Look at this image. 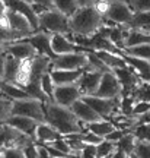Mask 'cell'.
Returning <instances> with one entry per match:
<instances>
[{"mask_svg":"<svg viewBox=\"0 0 150 158\" xmlns=\"http://www.w3.org/2000/svg\"><path fill=\"white\" fill-rule=\"evenodd\" d=\"M44 111L47 123L51 127H54L61 136L86 132L83 123L79 122V118L74 116L70 108L61 107L54 101H48L44 104Z\"/></svg>","mask_w":150,"mask_h":158,"instance_id":"cell-1","label":"cell"},{"mask_svg":"<svg viewBox=\"0 0 150 158\" xmlns=\"http://www.w3.org/2000/svg\"><path fill=\"white\" fill-rule=\"evenodd\" d=\"M105 25V18L101 16L93 6L79 7V10L70 18V31L73 35L92 37Z\"/></svg>","mask_w":150,"mask_h":158,"instance_id":"cell-2","label":"cell"},{"mask_svg":"<svg viewBox=\"0 0 150 158\" xmlns=\"http://www.w3.org/2000/svg\"><path fill=\"white\" fill-rule=\"evenodd\" d=\"M38 32H45L50 35H70V18L63 15L57 9H50L38 16Z\"/></svg>","mask_w":150,"mask_h":158,"instance_id":"cell-3","label":"cell"},{"mask_svg":"<svg viewBox=\"0 0 150 158\" xmlns=\"http://www.w3.org/2000/svg\"><path fill=\"white\" fill-rule=\"evenodd\" d=\"M12 116H23V117L35 120L37 123H47L44 102H41L37 98H26V100L13 101Z\"/></svg>","mask_w":150,"mask_h":158,"instance_id":"cell-4","label":"cell"},{"mask_svg":"<svg viewBox=\"0 0 150 158\" xmlns=\"http://www.w3.org/2000/svg\"><path fill=\"white\" fill-rule=\"evenodd\" d=\"M31 143H37L31 136L19 132V130L12 127L10 124L7 123L0 124V148L2 149H7V148H21V149H23Z\"/></svg>","mask_w":150,"mask_h":158,"instance_id":"cell-5","label":"cell"},{"mask_svg":"<svg viewBox=\"0 0 150 158\" xmlns=\"http://www.w3.org/2000/svg\"><path fill=\"white\" fill-rule=\"evenodd\" d=\"M88 66V54L82 51H74L70 54L58 56L53 60L54 70H83Z\"/></svg>","mask_w":150,"mask_h":158,"instance_id":"cell-6","label":"cell"},{"mask_svg":"<svg viewBox=\"0 0 150 158\" xmlns=\"http://www.w3.org/2000/svg\"><path fill=\"white\" fill-rule=\"evenodd\" d=\"M134 18L133 9L128 6L125 0H120V2H114L109 6V10L106 13L105 19L108 22L114 23V25H121V27H128Z\"/></svg>","mask_w":150,"mask_h":158,"instance_id":"cell-7","label":"cell"},{"mask_svg":"<svg viewBox=\"0 0 150 158\" xmlns=\"http://www.w3.org/2000/svg\"><path fill=\"white\" fill-rule=\"evenodd\" d=\"M112 72L117 76V79L120 81V84L122 86V97H131V94L136 91V88L143 82L139 78L137 72L131 66H127V68L122 69H115Z\"/></svg>","mask_w":150,"mask_h":158,"instance_id":"cell-8","label":"cell"},{"mask_svg":"<svg viewBox=\"0 0 150 158\" xmlns=\"http://www.w3.org/2000/svg\"><path fill=\"white\" fill-rule=\"evenodd\" d=\"M96 97L109 98V100L122 97V86L120 84V81L117 79V76L114 75V72H106V73L102 75L101 85H99V88H98Z\"/></svg>","mask_w":150,"mask_h":158,"instance_id":"cell-9","label":"cell"},{"mask_svg":"<svg viewBox=\"0 0 150 158\" xmlns=\"http://www.w3.org/2000/svg\"><path fill=\"white\" fill-rule=\"evenodd\" d=\"M82 98L80 89H79L77 84L74 85H64V86H56L54 89V95L53 100L61 107L70 108L76 101Z\"/></svg>","mask_w":150,"mask_h":158,"instance_id":"cell-10","label":"cell"},{"mask_svg":"<svg viewBox=\"0 0 150 158\" xmlns=\"http://www.w3.org/2000/svg\"><path fill=\"white\" fill-rule=\"evenodd\" d=\"M3 48L6 50L7 54H10L12 57H15L19 62L39 56L38 51L35 50V47H34L32 44H29L28 41H25V40H22V41H15V43H9V44H3Z\"/></svg>","mask_w":150,"mask_h":158,"instance_id":"cell-11","label":"cell"},{"mask_svg":"<svg viewBox=\"0 0 150 158\" xmlns=\"http://www.w3.org/2000/svg\"><path fill=\"white\" fill-rule=\"evenodd\" d=\"M7 16H9V22H10L12 31L23 35L25 38H28L29 35L35 34V29H34L32 23L29 22V19L26 16H23L22 13L12 10V9H7Z\"/></svg>","mask_w":150,"mask_h":158,"instance_id":"cell-12","label":"cell"},{"mask_svg":"<svg viewBox=\"0 0 150 158\" xmlns=\"http://www.w3.org/2000/svg\"><path fill=\"white\" fill-rule=\"evenodd\" d=\"M102 75L104 73H99V72H88V70H85V73L82 75V78L79 79L77 82V86L80 89L82 97L96 95L98 88L101 85Z\"/></svg>","mask_w":150,"mask_h":158,"instance_id":"cell-13","label":"cell"},{"mask_svg":"<svg viewBox=\"0 0 150 158\" xmlns=\"http://www.w3.org/2000/svg\"><path fill=\"white\" fill-rule=\"evenodd\" d=\"M25 41H28L29 44H32L35 47V50L38 51V54L45 57H50L51 60L57 59V56L53 53L51 48V35L45 34V32H35L34 35H29L28 38H25Z\"/></svg>","mask_w":150,"mask_h":158,"instance_id":"cell-14","label":"cell"},{"mask_svg":"<svg viewBox=\"0 0 150 158\" xmlns=\"http://www.w3.org/2000/svg\"><path fill=\"white\" fill-rule=\"evenodd\" d=\"M70 110H72L73 113H74V116L79 118V122L83 124H89V123H95V122L104 120V118L101 117L89 104H86L82 98H80L79 101L74 102L72 107H70Z\"/></svg>","mask_w":150,"mask_h":158,"instance_id":"cell-15","label":"cell"},{"mask_svg":"<svg viewBox=\"0 0 150 158\" xmlns=\"http://www.w3.org/2000/svg\"><path fill=\"white\" fill-rule=\"evenodd\" d=\"M51 48H53V53L58 57V56L74 53L76 48H77V45L70 40L69 35L54 34V35H51Z\"/></svg>","mask_w":150,"mask_h":158,"instance_id":"cell-16","label":"cell"},{"mask_svg":"<svg viewBox=\"0 0 150 158\" xmlns=\"http://www.w3.org/2000/svg\"><path fill=\"white\" fill-rule=\"evenodd\" d=\"M5 123L10 124L12 127H15L16 130L22 132L25 135L31 136L34 141H35V130H37V126H38V123H37L35 120L23 117V116H10Z\"/></svg>","mask_w":150,"mask_h":158,"instance_id":"cell-17","label":"cell"},{"mask_svg":"<svg viewBox=\"0 0 150 158\" xmlns=\"http://www.w3.org/2000/svg\"><path fill=\"white\" fill-rule=\"evenodd\" d=\"M50 73L56 86H64V85L77 84L79 79L85 73V69L83 70H54L51 69Z\"/></svg>","mask_w":150,"mask_h":158,"instance_id":"cell-18","label":"cell"},{"mask_svg":"<svg viewBox=\"0 0 150 158\" xmlns=\"http://www.w3.org/2000/svg\"><path fill=\"white\" fill-rule=\"evenodd\" d=\"M63 136L57 132L54 127H51L48 123H38L37 130H35V142L38 145H45L53 141H57Z\"/></svg>","mask_w":150,"mask_h":158,"instance_id":"cell-19","label":"cell"},{"mask_svg":"<svg viewBox=\"0 0 150 158\" xmlns=\"http://www.w3.org/2000/svg\"><path fill=\"white\" fill-rule=\"evenodd\" d=\"M0 94H3L12 101L31 98V95L23 88H21L19 85L12 84V82H6V81H0Z\"/></svg>","mask_w":150,"mask_h":158,"instance_id":"cell-20","label":"cell"},{"mask_svg":"<svg viewBox=\"0 0 150 158\" xmlns=\"http://www.w3.org/2000/svg\"><path fill=\"white\" fill-rule=\"evenodd\" d=\"M35 59V57H34ZM34 59H28V60H22L19 64V70L16 75V81L15 84L19 85L21 88H28L31 81H32V66H34Z\"/></svg>","mask_w":150,"mask_h":158,"instance_id":"cell-21","label":"cell"},{"mask_svg":"<svg viewBox=\"0 0 150 158\" xmlns=\"http://www.w3.org/2000/svg\"><path fill=\"white\" fill-rule=\"evenodd\" d=\"M93 53L99 57L101 60L105 63L111 70L122 69V68H127L128 66V63L125 62V59L122 57V54H115V53H109V51H93Z\"/></svg>","mask_w":150,"mask_h":158,"instance_id":"cell-22","label":"cell"},{"mask_svg":"<svg viewBox=\"0 0 150 158\" xmlns=\"http://www.w3.org/2000/svg\"><path fill=\"white\" fill-rule=\"evenodd\" d=\"M83 127H85V130L92 132V133L101 136V138H104V139H105L111 132H114V130L117 129L115 124L112 123L111 120H101V122H95V123L83 124Z\"/></svg>","mask_w":150,"mask_h":158,"instance_id":"cell-23","label":"cell"},{"mask_svg":"<svg viewBox=\"0 0 150 158\" xmlns=\"http://www.w3.org/2000/svg\"><path fill=\"white\" fill-rule=\"evenodd\" d=\"M130 29L140 31L144 34H150V12H143V13H134V18L131 23L128 25Z\"/></svg>","mask_w":150,"mask_h":158,"instance_id":"cell-24","label":"cell"},{"mask_svg":"<svg viewBox=\"0 0 150 158\" xmlns=\"http://www.w3.org/2000/svg\"><path fill=\"white\" fill-rule=\"evenodd\" d=\"M122 54L150 62V44H140V45H134V47H127V48L122 50Z\"/></svg>","mask_w":150,"mask_h":158,"instance_id":"cell-25","label":"cell"},{"mask_svg":"<svg viewBox=\"0 0 150 158\" xmlns=\"http://www.w3.org/2000/svg\"><path fill=\"white\" fill-rule=\"evenodd\" d=\"M53 3H54V9L61 12L67 18H72L79 10V5L76 0H53Z\"/></svg>","mask_w":150,"mask_h":158,"instance_id":"cell-26","label":"cell"},{"mask_svg":"<svg viewBox=\"0 0 150 158\" xmlns=\"http://www.w3.org/2000/svg\"><path fill=\"white\" fill-rule=\"evenodd\" d=\"M19 64H21L19 60H16L15 57H12L10 54H7V57H6V68H5V78H3V81L15 84L18 70H19Z\"/></svg>","mask_w":150,"mask_h":158,"instance_id":"cell-27","label":"cell"},{"mask_svg":"<svg viewBox=\"0 0 150 158\" xmlns=\"http://www.w3.org/2000/svg\"><path fill=\"white\" fill-rule=\"evenodd\" d=\"M140 44H150V34H144V32H140V31L130 29L128 37L125 40V48Z\"/></svg>","mask_w":150,"mask_h":158,"instance_id":"cell-28","label":"cell"},{"mask_svg":"<svg viewBox=\"0 0 150 158\" xmlns=\"http://www.w3.org/2000/svg\"><path fill=\"white\" fill-rule=\"evenodd\" d=\"M137 141H139V139L136 138V135H134L133 132H128L127 135L117 143V148L121 149V151H124L127 155H133L134 149H136V145H137Z\"/></svg>","mask_w":150,"mask_h":158,"instance_id":"cell-29","label":"cell"},{"mask_svg":"<svg viewBox=\"0 0 150 158\" xmlns=\"http://www.w3.org/2000/svg\"><path fill=\"white\" fill-rule=\"evenodd\" d=\"M117 151V143L104 139L99 145H96V155L98 158H111Z\"/></svg>","mask_w":150,"mask_h":158,"instance_id":"cell-30","label":"cell"},{"mask_svg":"<svg viewBox=\"0 0 150 158\" xmlns=\"http://www.w3.org/2000/svg\"><path fill=\"white\" fill-rule=\"evenodd\" d=\"M12 107H13V101L3 94H0V124L5 123L12 116Z\"/></svg>","mask_w":150,"mask_h":158,"instance_id":"cell-31","label":"cell"},{"mask_svg":"<svg viewBox=\"0 0 150 158\" xmlns=\"http://www.w3.org/2000/svg\"><path fill=\"white\" fill-rule=\"evenodd\" d=\"M131 97L134 98V101H146L150 102V84L147 82H141V84L136 88Z\"/></svg>","mask_w":150,"mask_h":158,"instance_id":"cell-32","label":"cell"},{"mask_svg":"<svg viewBox=\"0 0 150 158\" xmlns=\"http://www.w3.org/2000/svg\"><path fill=\"white\" fill-rule=\"evenodd\" d=\"M41 88H42V91H44L45 95L48 97L51 101H54V100H53V95H54L56 84H54L53 78H51V73H50V72H47V73L42 76V79H41Z\"/></svg>","mask_w":150,"mask_h":158,"instance_id":"cell-33","label":"cell"},{"mask_svg":"<svg viewBox=\"0 0 150 158\" xmlns=\"http://www.w3.org/2000/svg\"><path fill=\"white\" fill-rule=\"evenodd\" d=\"M134 13L150 12V0H125Z\"/></svg>","mask_w":150,"mask_h":158,"instance_id":"cell-34","label":"cell"},{"mask_svg":"<svg viewBox=\"0 0 150 158\" xmlns=\"http://www.w3.org/2000/svg\"><path fill=\"white\" fill-rule=\"evenodd\" d=\"M45 145H50V147L56 148V149H58V151H61L63 154H66V155H69V157L72 158V148H70L69 142H67L64 138H60V139L53 141V142H50V143H45Z\"/></svg>","mask_w":150,"mask_h":158,"instance_id":"cell-35","label":"cell"},{"mask_svg":"<svg viewBox=\"0 0 150 158\" xmlns=\"http://www.w3.org/2000/svg\"><path fill=\"white\" fill-rule=\"evenodd\" d=\"M133 133L139 141L150 142V124H140L133 130Z\"/></svg>","mask_w":150,"mask_h":158,"instance_id":"cell-36","label":"cell"},{"mask_svg":"<svg viewBox=\"0 0 150 158\" xmlns=\"http://www.w3.org/2000/svg\"><path fill=\"white\" fill-rule=\"evenodd\" d=\"M134 155L137 158H150V142L137 141L136 149H134Z\"/></svg>","mask_w":150,"mask_h":158,"instance_id":"cell-37","label":"cell"},{"mask_svg":"<svg viewBox=\"0 0 150 158\" xmlns=\"http://www.w3.org/2000/svg\"><path fill=\"white\" fill-rule=\"evenodd\" d=\"M150 111V102H146V101H136L134 104V108H133V116L134 117H141L144 116L146 113Z\"/></svg>","mask_w":150,"mask_h":158,"instance_id":"cell-38","label":"cell"},{"mask_svg":"<svg viewBox=\"0 0 150 158\" xmlns=\"http://www.w3.org/2000/svg\"><path fill=\"white\" fill-rule=\"evenodd\" d=\"M102 141H104V138L95 135L92 132H88V130H86L83 133V136H82V142H83L85 145H93V147H96V145H99Z\"/></svg>","mask_w":150,"mask_h":158,"instance_id":"cell-39","label":"cell"},{"mask_svg":"<svg viewBox=\"0 0 150 158\" xmlns=\"http://www.w3.org/2000/svg\"><path fill=\"white\" fill-rule=\"evenodd\" d=\"M3 158H26L21 148H7L3 149Z\"/></svg>","mask_w":150,"mask_h":158,"instance_id":"cell-40","label":"cell"},{"mask_svg":"<svg viewBox=\"0 0 150 158\" xmlns=\"http://www.w3.org/2000/svg\"><path fill=\"white\" fill-rule=\"evenodd\" d=\"M23 154L26 158H38V145L37 143H31L28 147L23 148Z\"/></svg>","mask_w":150,"mask_h":158,"instance_id":"cell-41","label":"cell"},{"mask_svg":"<svg viewBox=\"0 0 150 158\" xmlns=\"http://www.w3.org/2000/svg\"><path fill=\"white\" fill-rule=\"evenodd\" d=\"M6 57H7V53H6V50L3 48V45H0V81H3V78H5Z\"/></svg>","mask_w":150,"mask_h":158,"instance_id":"cell-42","label":"cell"},{"mask_svg":"<svg viewBox=\"0 0 150 158\" xmlns=\"http://www.w3.org/2000/svg\"><path fill=\"white\" fill-rule=\"evenodd\" d=\"M80 157L82 158H98V155H96V147H93V145H86V147L83 148L82 154H80Z\"/></svg>","mask_w":150,"mask_h":158,"instance_id":"cell-43","label":"cell"},{"mask_svg":"<svg viewBox=\"0 0 150 158\" xmlns=\"http://www.w3.org/2000/svg\"><path fill=\"white\" fill-rule=\"evenodd\" d=\"M0 29H2V31H12L10 29V22H9V16H7V12H5L3 15H0Z\"/></svg>","mask_w":150,"mask_h":158,"instance_id":"cell-44","label":"cell"},{"mask_svg":"<svg viewBox=\"0 0 150 158\" xmlns=\"http://www.w3.org/2000/svg\"><path fill=\"white\" fill-rule=\"evenodd\" d=\"M32 3L44 6V7H47V9H54V3H53V0H32Z\"/></svg>","mask_w":150,"mask_h":158,"instance_id":"cell-45","label":"cell"},{"mask_svg":"<svg viewBox=\"0 0 150 158\" xmlns=\"http://www.w3.org/2000/svg\"><path fill=\"white\" fill-rule=\"evenodd\" d=\"M38 145V143H37ZM38 158H51L48 149L44 147V145H38Z\"/></svg>","mask_w":150,"mask_h":158,"instance_id":"cell-46","label":"cell"},{"mask_svg":"<svg viewBox=\"0 0 150 158\" xmlns=\"http://www.w3.org/2000/svg\"><path fill=\"white\" fill-rule=\"evenodd\" d=\"M79 7H89V6L95 5V0H76Z\"/></svg>","mask_w":150,"mask_h":158,"instance_id":"cell-47","label":"cell"},{"mask_svg":"<svg viewBox=\"0 0 150 158\" xmlns=\"http://www.w3.org/2000/svg\"><path fill=\"white\" fill-rule=\"evenodd\" d=\"M140 124H150V111L139 118V124L137 126H140Z\"/></svg>","mask_w":150,"mask_h":158,"instance_id":"cell-48","label":"cell"},{"mask_svg":"<svg viewBox=\"0 0 150 158\" xmlns=\"http://www.w3.org/2000/svg\"><path fill=\"white\" fill-rule=\"evenodd\" d=\"M111 158H130V155H127L124 151H121V149H118L117 148V151L114 152V155H112Z\"/></svg>","mask_w":150,"mask_h":158,"instance_id":"cell-49","label":"cell"},{"mask_svg":"<svg viewBox=\"0 0 150 158\" xmlns=\"http://www.w3.org/2000/svg\"><path fill=\"white\" fill-rule=\"evenodd\" d=\"M5 12H7V6H6L5 0H0V15H3Z\"/></svg>","mask_w":150,"mask_h":158,"instance_id":"cell-50","label":"cell"},{"mask_svg":"<svg viewBox=\"0 0 150 158\" xmlns=\"http://www.w3.org/2000/svg\"><path fill=\"white\" fill-rule=\"evenodd\" d=\"M95 2H106V3H114V2H120V0H95Z\"/></svg>","mask_w":150,"mask_h":158,"instance_id":"cell-51","label":"cell"},{"mask_svg":"<svg viewBox=\"0 0 150 158\" xmlns=\"http://www.w3.org/2000/svg\"><path fill=\"white\" fill-rule=\"evenodd\" d=\"M26 3H29V5H32V0H25Z\"/></svg>","mask_w":150,"mask_h":158,"instance_id":"cell-52","label":"cell"},{"mask_svg":"<svg viewBox=\"0 0 150 158\" xmlns=\"http://www.w3.org/2000/svg\"><path fill=\"white\" fill-rule=\"evenodd\" d=\"M60 158H70V157H60Z\"/></svg>","mask_w":150,"mask_h":158,"instance_id":"cell-53","label":"cell"},{"mask_svg":"<svg viewBox=\"0 0 150 158\" xmlns=\"http://www.w3.org/2000/svg\"><path fill=\"white\" fill-rule=\"evenodd\" d=\"M5 2H7V0H5Z\"/></svg>","mask_w":150,"mask_h":158,"instance_id":"cell-54","label":"cell"}]
</instances>
